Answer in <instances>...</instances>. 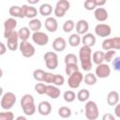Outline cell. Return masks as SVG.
<instances>
[{
	"instance_id": "cell-1",
	"label": "cell",
	"mask_w": 120,
	"mask_h": 120,
	"mask_svg": "<svg viewBox=\"0 0 120 120\" xmlns=\"http://www.w3.org/2000/svg\"><path fill=\"white\" fill-rule=\"evenodd\" d=\"M79 59L81 61V66L82 70L90 71L92 68V50L90 47L82 46L79 50Z\"/></svg>"
},
{
	"instance_id": "cell-2",
	"label": "cell",
	"mask_w": 120,
	"mask_h": 120,
	"mask_svg": "<svg viewBox=\"0 0 120 120\" xmlns=\"http://www.w3.org/2000/svg\"><path fill=\"white\" fill-rule=\"evenodd\" d=\"M21 107L24 112L25 115H33L36 111V105H35V98L31 94H25L21 98Z\"/></svg>"
},
{
	"instance_id": "cell-3",
	"label": "cell",
	"mask_w": 120,
	"mask_h": 120,
	"mask_svg": "<svg viewBox=\"0 0 120 120\" xmlns=\"http://www.w3.org/2000/svg\"><path fill=\"white\" fill-rule=\"evenodd\" d=\"M84 114L88 120H96L99 115V111L97 103L93 100L86 101L84 105Z\"/></svg>"
},
{
	"instance_id": "cell-4",
	"label": "cell",
	"mask_w": 120,
	"mask_h": 120,
	"mask_svg": "<svg viewBox=\"0 0 120 120\" xmlns=\"http://www.w3.org/2000/svg\"><path fill=\"white\" fill-rule=\"evenodd\" d=\"M15 102H16V95L12 92H7L3 94L0 105L4 110L9 111L14 106Z\"/></svg>"
},
{
	"instance_id": "cell-5",
	"label": "cell",
	"mask_w": 120,
	"mask_h": 120,
	"mask_svg": "<svg viewBox=\"0 0 120 120\" xmlns=\"http://www.w3.org/2000/svg\"><path fill=\"white\" fill-rule=\"evenodd\" d=\"M43 59L45 61V65L49 69H55L58 67V56L56 52H47L43 55Z\"/></svg>"
},
{
	"instance_id": "cell-6",
	"label": "cell",
	"mask_w": 120,
	"mask_h": 120,
	"mask_svg": "<svg viewBox=\"0 0 120 120\" xmlns=\"http://www.w3.org/2000/svg\"><path fill=\"white\" fill-rule=\"evenodd\" d=\"M70 8V3L68 0H59L54 8L53 13L57 18H62L65 16L66 12Z\"/></svg>"
},
{
	"instance_id": "cell-7",
	"label": "cell",
	"mask_w": 120,
	"mask_h": 120,
	"mask_svg": "<svg viewBox=\"0 0 120 120\" xmlns=\"http://www.w3.org/2000/svg\"><path fill=\"white\" fill-rule=\"evenodd\" d=\"M102 49L104 51H110V50H120V38L114 37L112 38H106L102 41Z\"/></svg>"
},
{
	"instance_id": "cell-8",
	"label": "cell",
	"mask_w": 120,
	"mask_h": 120,
	"mask_svg": "<svg viewBox=\"0 0 120 120\" xmlns=\"http://www.w3.org/2000/svg\"><path fill=\"white\" fill-rule=\"evenodd\" d=\"M19 50H20L22 55L25 58L32 57L36 52L35 47L28 41H22L19 44Z\"/></svg>"
},
{
	"instance_id": "cell-9",
	"label": "cell",
	"mask_w": 120,
	"mask_h": 120,
	"mask_svg": "<svg viewBox=\"0 0 120 120\" xmlns=\"http://www.w3.org/2000/svg\"><path fill=\"white\" fill-rule=\"evenodd\" d=\"M83 80V76H82V73L80 72V71H77L73 74H71L70 76H68V84L70 88L72 89H76L80 86V84L82 83Z\"/></svg>"
},
{
	"instance_id": "cell-10",
	"label": "cell",
	"mask_w": 120,
	"mask_h": 120,
	"mask_svg": "<svg viewBox=\"0 0 120 120\" xmlns=\"http://www.w3.org/2000/svg\"><path fill=\"white\" fill-rule=\"evenodd\" d=\"M32 40L38 46H45L49 42V36L41 31L34 32L32 35Z\"/></svg>"
},
{
	"instance_id": "cell-11",
	"label": "cell",
	"mask_w": 120,
	"mask_h": 120,
	"mask_svg": "<svg viewBox=\"0 0 120 120\" xmlns=\"http://www.w3.org/2000/svg\"><path fill=\"white\" fill-rule=\"evenodd\" d=\"M27 5L22 6H11L8 9V13L11 18H24L25 17V9Z\"/></svg>"
},
{
	"instance_id": "cell-12",
	"label": "cell",
	"mask_w": 120,
	"mask_h": 120,
	"mask_svg": "<svg viewBox=\"0 0 120 120\" xmlns=\"http://www.w3.org/2000/svg\"><path fill=\"white\" fill-rule=\"evenodd\" d=\"M95 33L100 38H107L111 35L112 29L111 26L107 23H98L95 26Z\"/></svg>"
},
{
	"instance_id": "cell-13",
	"label": "cell",
	"mask_w": 120,
	"mask_h": 120,
	"mask_svg": "<svg viewBox=\"0 0 120 120\" xmlns=\"http://www.w3.org/2000/svg\"><path fill=\"white\" fill-rule=\"evenodd\" d=\"M111 74V68L108 64H100L98 65V67L96 68V77L99 78V79H105L108 78Z\"/></svg>"
},
{
	"instance_id": "cell-14",
	"label": "cell",
	"mask_w": 120,
	"mask_h": 120,
	"mask_svg": "<svg viewBox=\"0 0 120 120\" xmlns=\"http://www.w3.org/2000/svg\"><path fill=\"white\" fill-rule=\"evenodd\" d=\"M18 40H19V36H18V32L17 31H14L7 39V47L9 51H16L18 48H19V43H18Z\"/></svg>"
},
{
	"instance_id": "cell-15",
	"label": "cell",
	"mask_w": 120,
	"mask_h": 120,
	"mask_svg": "<svg viewBox=\"0 0 120 120\" xmlns=\"http://www.w3.org/2000/svg\"><path fill=\"white\" fill-rule=\"evenodd\" d=\"M38 112L39 114L47 116L52 112V105L49 101L47 100H43L41 102H39V104L38 105Z\"/></svg>"
},
{
	"instance_id": "cell-16",
	"label": "cell",
	"mask_w": 120,
	"mask_h": 120,
	"mask_svg": "<svg viewBox=\"0 0 120 120\" xmlns=\"http://www.w3.org/2000/svg\"><path fill=\"white\" fill-rule=\"evenodd\" d=\"M75 28H76V34L80 35H85L86 33H88L89 30V24L87 22V21L85 20H79L76 24H75Z\"/></svg>"
},
{
	"instance_id": "cell-17",
	"label": "cell",
	"mask_w": 120,
	"mask_h": 120,
	"mask_svg": "<svg viewBox=\"0 0 120 120\" xmlns=\"http://www.w3.org/2000/svg\"><path fill=\"white\" fill-rule=\"evenodd\" d=\"M60 89L55 86V85H52V84H48L46 85V88H45V94L50 97L52 99H55L57 98H59L60 96Z\"/></svg>"
},
{
	"instance_id": "cell-18",
	"label": "cell",
	"mask_w": 120,
	"mask_h": 120,
	"mask_svg": "<svg viewBox=\"0 0 120 120\" xmlns=\"http://www.w3.org/2000/svg\"><path fill=\"white\" fill-rule=\"evenodd\" d=\"M94 17L98 22H105L107 21L109 14H108V11L104 8H97L94 10Z\"/></svg>"
},
{
	"instance_id": "cell-19",
	"label": "cell",
	"mask_w": 120,
	"mask_h": 120,
	"mask_svg": "<svg viewBox=\"0 0 120 120\" xmlns=\"http://www.w3.org/2000/svg\"><path fill=\"white\" fill-rule=\"evenodd\" d=\"M67 47V42L64 38L58 37L52 41V49L55 52H63Z\"/></svg>"
},
{
	"instance_id": "cell-20",
	"label": "cell",
	"mask_w": 120,
	"mask_h": 120,
	"mask_svg": "<svg viewBox=\"0 0 120 120\" xmlns=\"http://www.w3.org/2000/svg\"><path fill=\"white\" fill-rule=\"evenodd\" d=\"M45 28L51 33L55 32L58 28V22H57L56 19L53 18V17L46 18V20H45Z\"/></svg>"
},
{
	"instance_id": "cell-21",
	"label": "cell",
	"mask_w": 120,
	"mask_h": 120,
	"mask_svg": "<svg viewBox=\"0 0 120 120\" xmlns=\"http://www.w3.org/2000/svg\"><path fill=\"white\" fill-rule=\"evenodd\" d=\"M81 41H82L83 46L91 48L96 44V37L92 33H86L85 35H83V37L81 39Z\"/></svg>"
},
{
	"instance_id": "cell-22",
	"label": "cell",
	"mask_w": 120,
	"mask_h": 120,
	"mask_svg": "<svg viewBox=\"0 0 120 120\" xmlns=\"http://www.w3.org/2000/svg\"><path fill=\"white\" fill-rule=\"evenodd\" d=\"M119 102V94L117 91H111L107 95V103L110 106H115Z\"/></svg>"
},
{
	"instance_id": "cell-23",
	"label": "cell",
	"mask_w": 120,
	"mask_h": 120,
	"mask_svg": "<svg viewBox=\"0 0 120 120\" xmlns=\"http://www.w3.org/2000/svg\"><path fill=\"white\" fill-rule=\"evenodd\" d=\"M38 11H39L41 16L48 18L52 14V7L49 3H43L42 5H40Z\"/></svg>"
},
{
	"instance_id": "cell-24",
	"label": "cell",
	"mask_w": 120,
	"mask_h": 120,
	"mask_svg": "<svg viewBox=\"0 0 120 120\" xmlns=\"http://www.w3.org/2000/svg\"><path fill=\"white\" fill-rule=\"evenodd\" d=\"M41 26H42L41 21L39 19H37V18L30 20V22H28V28H29V30H31L33 32L39 31L40 28H41Z\"/></svg>"
},
{
	"instance_id": "cell-25",
	"label": "cell",
	"mask_w": 120,
	"mask_h": 120,
	"mask_svg": "<svg viewBox=\"0 0 120 120\" xmlns=\"http://www.w3.org/2000/svg\"><path fill=\"white\" fill-rule=\"evenodd\" d=\"M16 26H17V21L14 18H8L4 22L5 31H14Z\"/></svg>"
},
{
	"instance_id": "cell-26",
	"label": "cell",
	"mask_w": 120,
	"mask_h": 120,
	"mask_svg": "<svg viewBox=\"0 0 120 120\" xmlns=\"http://www.w3.org/2000/svg\"><path fill=\"white\" fill-rule=\"evenodd\" d=\"M18 36H19V38L22 41H27L28 38H30V30H29V28L26 27V26L21 27L20 30L18 31Z\"/></svg>"
},
{
	"instance_id": "cell-27",
	"label": "cell",
	"mask_w": 120,
	"mask_h": 120,
	"mask_svg": "<svg viewBox=\"0 0 120 120\" xmlns=\"http://www.w3.org/2000/svg\"><path fill=\"white\" fill-rule=\"evenodd\" d=\"M104 61V52L102 51H96L92 55V62L97 66L102 64Z\"/></svg>"
},
{
	"instance_id": "cell-28",
	"label": "cell",
	"mask_w": 120,
	"mask_h": 120,
	"mask_svg": "<svg viewBox=\"0 0 120 120\" xmlns=\"http://www.w3.org/2000/svg\"><path fill=\"white\" fill-rule=\"evenodd\" d=\"M90 97V92L87 90V89H82L78 92V94L76 95V98H78L79 101L81 102H84V101H87L88 98Z\"/></svg>"
},
{
	"instance_id": "cell-29",
	"label": "cell",
	"mask_w": 120,
	"mask_h": 120,
	"mask_svg": "<svg viewBox=\"0 0 120 120\" xmlns=\"http://www.w3.org/2000/svg\"><path fill=\"white\" fill-rule=\"evenodd\" d=\"M71 113H72V112L69 107L62 106L58 109V114L62 118H69L71 116Z\"/></svg>"
},
{
	"instance_id": "cell-30",
	"label": "cell",
	"mask_w": 120,
	"mask_h": 120,
	"mask_svg": "<svg viewBox=\"0 0 120 120\" xmlns=\"http://www.w3.org/2000/svg\"><path fill=\"white\" fill-rule=\"evenodd\" d=\"M97 80L98 79H97L96 75L94 73H91V72L90 73H86L85 76L83 77V82L87 85H94V84H96Z\"/></svg>"
},
{
	"instance_id": "cell-31",
	"label": "cell",
	"mask_w": 120,
	"mask_h": 120,
	"mask_svg": "<svg viewBox=\"0 0 120 120\" xmlns=\"http://www.w3.org/2000/svg\"><path fill=\"white\" fill-rule=\"evenodd\" d=\"M81 37L78 34H71L68 38V44L71 47H77L81 43Z\"/></svg>"
},
{
	"instance_id": "cell-32",
	"label": "cell",
	"mask_w": 120,
	"mask_h": 120,
	"mask_svg": "<svg viewBox=\"0 0 120 120\" xmlns=\"http://www.w3.org/2000/svg\"><path fill=\"white\" fill-rule=\"evenodd\" d=\"M38 15V10L36 8L32 7V6H26V9H25V17L28 19H35L36 16Z\"/></svg>"
},
{
	"instance_id": "cell-33",
	"label": "cell",
	"mask_w": 120,
	"mask_h": 120,
	"mask_svg": "<svg viewBox=\"0 0 120 120\" xmlns=\"http://www.w3.org/2000/svg\"><path fill=\"white\" fill-rule=\"evenodd\" d=\"M64 62H65L66 65H77L78 58L74 53H68L65 56Z\"/></svg>"
},
{
	"instance_id": "cell-34",
	"label": "cell",
	"mask_w": 120,
	"mask_h": 120,
	"mask_svg": "<svg viewBox=\"0 0 120 120\" xmlns=\"http://www.w3.org/2000/svg\"><path fill=\"white\" fill-rule=\"evenodd\" d=\"M63 98H64V100L68 103H70V102H73L76 98V94L72 91V90H68L64 93L63 95Z\"/></svg>"
},
{
	"instance_id": "cell-35",
	"label": "cell",
	"mask_w": 120,
	"mask_h": 120,
	"mask_svg": "<svg viewBox=\"0 0 120 120\" xmlns=\"http://www.w3.org/2000/svg\"><path fill=\"white\" fill-rule=\"evenodd\" d=\"M44 76H45V71L43 69L38 68V69H35L33 72V77L38 82H43Z\"/></svg>"
},
{
	"instance_id": "cell-36",
	"label": "cell",
	"mask_w": 120,
	"mask_h": 120,
	"mask_svg": "<svg viewBox=\"0 0 120 120\" xmlns=\"http://www.w3.org/2000/svg\"><path fill=\"white\" fill-rule=\"evenodd\" d=\"M65 82V78L60 75V74H54L53 75V78H52V85H55V86H61L63 85Z\"/></svg>"
},
{
	"instance_id": "cell-37",
	"label": "cell",
	"mask_w": 120,
	"mask_h": 120,
	"mask_svg": "<svg viewBox=\"0 0 120 120\" xmlns=\"http://www.w3.org/2000/svg\"><path fill=\"white\" fill-rule=\"evenodd\" d=\"M75 27V22L72 20H67L63 24V30L65 33H69Z\"/></svg>"
},
{
	"instance_id": "cell-38",
	"label": "cell",
	"mask_w": 120,
	"mask_h": 120,
	"mask_svg": "<svg viewBox=\"0 0 120 120\" xmlns=\"http://www.w3.org/2000/svg\"><path fill=\"white\" fill-rule=\"evenodd\" d=\"M79 71V67L78 65H66V68H65V72L68 76H70L71 74L75 73Z\"/></svg>"
},
{
	"instance_id": "cell-39",
	"label": "cell",
	"mask_w": 120,
	"mask_h": 120,
	"mask_svg": "<svg viewBox=\"0 0 120 120\" xmlns=\"http://www.w3.org/2000/svg\"><path fill=\"white\" fill-rule=\"evenodd\" d=\"M83 7L86 10H95L97 8L96 0H85L83 3Z\"/></svg>"
},
{
	"instance_id": "cell-40",
	"label": "cell",
	"mask_w": 120,
	"mask_h": 120,
	"mask_svg": "<svg viewBox=\"0 0 120 120\" xmlns=\"http://www.w3.org/2000/svg\"><path fill=\"white\" fill-rule=\"evenodd\" d=\"M0 120H14V114L10 111L1 112H0Z\"/></svg>"
},
{
	"instance_id": "cell-41",
	"label": "cell",
	"mask_w": 120,
	"mask_h": 120,
	"mask_svg": "<svg viewBox=\"0 0 120 120\" xmlns=\"http://www.w3.org/2000/svg\"><path fill=\"white\" fill-rule=\"evenodd\" d=\"M115 54H116V51H114V50L106 51V52L104 53V61H106L107 63L112 61V59L114 58Z\"/></svg>"
},
{
	"instance_id": "cell-42",
	"label": "cell",
	"mask_w": 120,
	"mask_h": 120,
	"mask_svg": "<svg viewBox=\"0 0 120 120\" xmlns=\"http://www.w3.org/2000/svg\"><path fill=\"white\" fill-rule=\"evenodd\" d=\"M45 88H46V84L43 83V82H38L35 85V91L39 95H44L45 94Z\"/></svg>"
},
{
	"instance_id": "cell-43",
	"label": "cell",
	"mask_w": 120,
	"mask_h": 120,
	"mask_svg": "<svg viewBox=\"0 0 120 120\" xmlns=\"http://www.w3.org/2000/svg\"><path fill=\"white\" fill-rule=\"evenodd\" d=\"M53 75H54V74H52V73H51V72H45V76H44V80H43V82H46V83L51 84L52 82Z\"/></svg>"
},
{
	"instance_id": "cell-44",
	"label": "cell",
	"mask_w": 120,
	"mask_h": 120,
	"mask_svg": "<svg viewBox=\"0 0 120 120\" xmlns=\"http://www.w3.org/2000/svg\"><path fill=\"white\" fill-rule=\"evenodd\" d=\"M112 66L114 70H120V57H115L114 59H112Z\"/></svg>"
},
{
	"instance_id": "cell-45",
	"label": "cell",
	"mask_w": 120,
	"mask_h": 120,
	"mask_svg": "<svg viewBox=\"0 0 120 120\" xmlns=\"http://www.w3.org/2000/svg\"><path fill=\"white\" fill-rule=\"evenodd\" d=\"M102 120H115V116L112 115V113H104L103 116H102Z\"/></svg>"
},
{
	"instance_id": "cell-46",
	"label": "cell",
	"mask_w": 120,
	"mask_h": 120,
	"mask_svg": "<svg viewBox=\"0 0 120 120\" xmlns=\"http://www.w3.org/2000/svg\"><path fill=\"white\" fill-rule=\"evenodd\" d=\"M6 52H7V46L3 42H0V55L5 54Z\"/></svg>"
},
{
	"instance_id": "cell-47",
	"label": "cell",
	"mask_w": 120,
	"mask_h": 120,
	"mask_svg": "<svg viewBox=\"0 0 120 120\" xmlns=\"http://www.w3.org/2000/svg\"><path fill=\"white\" fill-rule=\"evenodd\" d=\"M114 113H115V116H116V117L120 118V105H119V104H116V105H115Z\"/></svg>"
},
{
	"instance_id": "cell-48",
	"label": "cell",
	"mask_w": 120,
	"mask_h": 120,
	"mask_svg": "<svg viewBox=\"0 0 120 120\" xmlns=\"http://www.w3.org/2000/svg\"><path fill=\"white\" fill-rule=\"evenodd\" d=\"M104 4H106V0H96V5L98 7H101Z\"/></svg>"
},
{
	"instance_id": "cell-49",
	"label": "cell",
	"mask_w": 120,
	"mask_h": 120,
	"mask_svg": "<svg viewBox=\"0 0 120 120\" xmlns=\"http://www.w3.org/2000/svg\"><path fill=\"white\" fill-rule=\"evenodd\" d=\"M15 120H27V118L25 117V116H22V115H20V116H18V117H16V119Z\"/></svg>"
},
{
	"instance_id": "cell-50",
	"label": "cell",
	"mask_w": 120,
	"mask_h": 120,
	"mask_svg": "<svg viewBox=\"0 0 120 120\" xmlns=\"http://www.w3.org/2000/svg\"><path fill=\"white\" fill-rule=\"evenodd\" d=\"M39 2V0H28V3L29 4H37V3H38Z\"/></svg>"
},
{
	"instance_id": "cell-51",
	"label": "cell",
	"mask_w": 120,
	"mask_h": 120,
	"mask_svg": "<svg viewBox=\"0 0 120 120\" xmlns=\"http://www.w3.org/2000/svg\"><path fill=\"white\" fill-rule=\"evenodd\" d=\"M2 96H3V88L0 87V97H2Z\"/></svg>"
},
{
	"instance_id": "cell-52",
	"label": "cell",
	"mask_w": 120,
	"mask_h": 120,
	"mask_svg": "<svg viewBox=\"0 0 120 120\" xmlns=\"http://www.w3.org/2000/svg\"><path fill=\"white\" fill-rule=\"evenodd\" d=\"M2 76H3V70H2V68H0V78H2Z\"/></svg>"
},
{
	"instance_id": "cell-53",
	"label": "cell",
	"mask_w": 120,
	"mask_h": 120,
	"mask_svg": "<svg viewBox=\"0 0 120 120\" xmlns=\"http://www.w3.org/2000/svg\"><path fill=\"white\" fill-rule=\"evenodd\" d=\"M0 42H1V41H0Z\"/></svg>"
}]
</instances>
